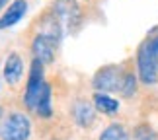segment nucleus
Returning <instances> with one entry per match:
<instances>
[{"label":"nucleus","mask_w":158,"mask_h":140,"mask_svg":"<svg viewBox=\"0 0 158 140\" xmlns=\"http://www.w3.org/2000/svg\"><path fill=\"white\" fill-rule=\"evenodd\" d=\"M137 72L144 86H152L158 82V29H154V33H150L139 45Z\"/></svg>","instance_id":"1"},{"label":"nucleus","mask_w":158,"mask_h":140,"mask_svg":"<svg viewBox=\"0 0 158 140\" xmlns=\"http://www.w3.org/2000/svg\"><path fill=\"white\" fill-rule=\"evenodd\" d=\"M123 76L125 70L117 64H107L94 74L92 78V86L102 94H109V92H121V84H123Z\"/></svg>","instance_id":"2"},{"label":"nucleus","mask_w":158,"mask_h":140,"mask_svg":"<svg viewBox=\"0 0 158 140\" xmlns=\"http://www.w3.org/2000/svg\"><path fill=\"white\" fill-rule=\"evenodd\" d=\"M31 134V123L23 113H10L0 125L2 140H27Z\"/></svg>","instance_id":"3"},{"label":"nucleus","mask_w":158,"mask_h":140,"mask_svg":"<svg viewBox=\"0 0 158 140\" xmlns=\"http://www.w3.org/2000/svg\"><path fill=\"white\" fill-rule=\"evenodd\" d=\"M43 62L37 58L31 60V68H29V76H27V86H26V94H23V103H26L27 109L37 107L41 90L45 86V78H43Z\"/></svg>","instance_id":"4"},{"label":"nucleus","mask_w":158,"mask_h":140,"mask_svg":"<svg viewBox=\"0 0 158 140\" xmlns=\"http://www.w3.org/2000/svg\"><path fill=\"white\" fill-rule=\"evenodd\" d=\"M59 45L55 43V41L51 37H47V35L39 33L33 37L31 41V53H33V58L41 60L43 64H51L55 60V49H57Z\"/></svg>","instance_id":"5"},{"label":"nucleus","mask_w":158,"mask_h":140,"mask_svg":"<svg viewBox=\"0 0 158 140\" xmlns=\"http://www.w3.org/2000/svg\"><path fill=\"white\" fill-rule=\"evenodd\" d=\"M51 10L59 16L60 22L69 26V29H74L80 23V10L74 0H57L51 6Z\"/></svg>","instance_id":"6"},{"label":"nucleus","mask_w":158,"mask_h":140,"mask_svg":"<svg viewBox=\"0 0 158 140\" xmlns=\"http://www.w3.org/2000/svg\"><path fill=\"white\" fill-rule=\"evenodd\" d=\"M4 80L8 82V86H18L22 80V74H23V62H22V57L18 53H10L8 58L4 62Z\"/></svg>","instance_id":"7"},{"label":"nucleus","mask_w":158,"mask_h":140,"mask_svg":"<svg viewBox=\"0 0 158 140\" xmlns=\"http://www.w3.org/2000/svg\"><path fill=\"white\" fill-rule=\"evenodd\" d=\"M26 12H27V0H14L0 18V29H8L12 26H16L26 16Z\"/></svg>","instance_id":"8"},{"label":"nucleus","mask_w":158,"mask_h":140,"mask_svg":"<svg viewBox=\"0 0 158 140\" xmlns=\"http://www.w3.org/2000/svg\"><path fill=\"white\" fill-rule=\"evenodd\" d=\"M72 113H74V121L82 126V129H86V126H90L94 123V107L90 105L88 101H84V99L76 101L74 111Z\"/></svg>","instance_id":"9"},{"label":"nucleus","mask_w":158,"mask_h":140,"mask_svg":"<svg viewBox=\"0 0 158 140\" xmlns=\"http://www.w3.org/2000/svg\"><path fill=\"white\" fill-rule=\"evenodd\" d=\"M92 101H94V107L98 109V111L106 113V115H111V113H115L119 109V101L117 99H113V97H109L107 94H102V92H96Z\"/></svg>","instance_id":"10"},{"label":"nucleus","mask_w":158,"mask_h":140,"mask_svg":"<svg viewBox=\"0 0 158 140\" xmlns=\"http://www.w3.org/2000/svg\"><path fill=\"white\" fill-rule=\"evenodd\" d=\"M39 117L43 119H49L53 115V109H51V86L45 82L43 90H41V95H39V101H37V107H35Z\"/></svg>","instance_id":"11"},{"label":"nucleus","mask_w":158,"mask_h":140,"mask_svg":"<svg viewBox=\"0 0 158 140\" xmlns=\"http://www.w3.org/2000/svg\"><path fill=\"white\" fill-rule=\"evenodd\" d=\"M100 140H129V132L123 125L113 123L104 129V132L100 134Z\"/></svg>","instance_id":"12"},{"label":"nucleus","mask_w":158,"mask_h":140,"mask_svg":"<svg viewBox=\"0 0 158 140\" xmlns=\"http://www.w3.org/2000/svg\"><path fill=\"white\" fill-rule=\"evenodd\" d=\"M135 92H137V76L133 74V72H125L119 94L123 97H131V95H135Z\"/></svg>","instance_id":"13"},{"label":"nucleus","mask_w":158,"mask_h":140,"mask_svg":"<svg viewBox=\"0 0 158 140\" xmlns=\"http://www.w3.org/2000/svg\"><path fill=\"white\" fill-rule=\"evenodd\" d=\"M8 2V0H0V8H4V4Z\"/></svg>","instance_id":"14"},{"label":"nucleus","mask_w":158,"mask_h":140,"mask_svg":"<svg viewBox=\"0 0 158 140\" xmlns=\"http://www.w3.org/2000/svg\"><path fill=\"white\" fill-rule=\"evenodd\" d=\"M0 117H2V107H0Z\"/></svg>","instance_id":"15"}]
</instances>
